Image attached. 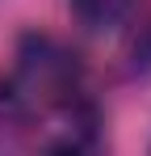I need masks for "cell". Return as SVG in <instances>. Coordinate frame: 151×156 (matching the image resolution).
<instances>
[{"instance_id":"1","label":"cell","mask_w":151,"mask_h":156,"mask_svg":"<svg viewBox=\"0 0 151 156\" xmlns=\"http://www.w3.org/2000/svg\"><path fill=\"white\" fill-rule=\"evenodd\" d=\"M80 84H84V68L76 51H67L50 34H29L8 76V97L17 114H55V110L67 114L84 101Z\"/></svg>"},{"instance_id":"2","label":"cell","mask_w":151,"mask_h":156,"mask_svg":"<svg viewBox=\"0 0 151 156\" xmlns=\"http://www.w3.org/2000/svg\"><path fill=\"white\" fill-rule=\"evenodd\" d=\"M46 156H101V135H97V114L80 101L72 110V122L50 135Z\"/></svg>"},{"instance_id":"3","label":"cell","mask_w":151,"mask_h":156,"mask_svg":"<svg viewBox=\"0 0 151 156\" xmlns=\"http://www.w3.org/2000/svg\"><path fill=\"white\" fill-rule=\"evenodd\" d=\"M76 17L84 21L88 30H97V34H105V30H118L139 9V0H72Z\"/></svg>"},{"instance_id":"4","label":"cell","mask_w":151,"mask_h":156,"mask_svg":"<svg viewBox=\"0 0 151 156\" xmlns=\"http://www.w3.org/2000/svg\"><path fill=\"white\" fill-rule=\"evenodd\" d=\"M4 118H17L13 97H8V80H0V122H4Z\"/></svg>"}]
</instances>
